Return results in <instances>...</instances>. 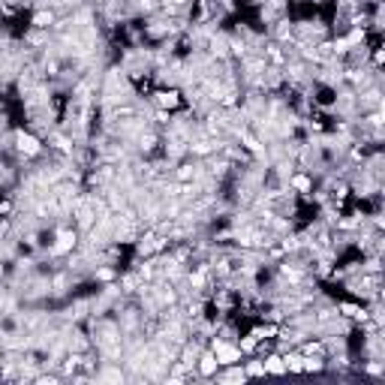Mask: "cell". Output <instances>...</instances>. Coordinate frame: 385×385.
Masks as SVG:
<instances>
[{
    "instance_id": "cell-5",
    "label": "cell",
    "mask_w": 385,
    "mask_h": 385,
    "mask_svg": "<svg viewBox=\"0 0 385 385\" xmlns=\"http://www.w3.org/2000/svg\"><path fill=\"white\" fill-rule=\"evenodd\" d=\"M262 367H265V373H286V361L280 355H268L262 361Z\"/></svg>"
},
{
    "instance_id": "cell-6",
    "label": "cell",
    "mask_w": 385,
    "mask_h": 385,
    "mask_svg": "<svg viewBox=\"0 0 385 385\" xmlns=\"http://www.w3.org/2000/svg\"><path fill=\"white\" fill-rule=\"evenodd\" d=\"M51 24H54V12H46V9H43V12H36V15H33V27L46 30V27H51Z\"/></svg>"
},
{
    "instance_id": "cell-4",
    "label": "cell",
    "mask_w": 385,
    "mask_h": 385,
    "mask_svg": "<svg viewBox=\"0 0 385 385\" xmlns=\"http://www.w3.org/2000/svg\"><path fill=\"white\" fill-rule=\"evenodd\" d=\"M57 241H60V244H54V247H51V253H57V256H60V253H69V250L75 247V232H60V238H57Z\"/></svg>"
},
{
    "instance_id": "cell-9",
    "label": "cell",
    "mask_w": 385,
    "mask_h": 385,
    "mask_svg": "<svg viewBox=\"0 0 385 385\" xmlns=\"http://www.w3.org/2000/svg\"><path fill=\"white\" fill-rule=\"evenodd\" d=\"M0 352H3V343H0Z\"/></svg>"
},
{
    "instance_id": "cell-8",
    "label": "cell",
    "mask_w": 385,
    "mask_h": 385,
    "mask_svg": "<svg viewBox=\"0 0 385 385\" xmlns=\"http://www.w3.org/2000/svg\"><path fill=\"white\" fill-rule=\"evenodd\" d=\"M187 3V0H172V6H184Z\"/></svg>"
},
{
    "instance_id": "cell-2",
    "label": "cell",
    "mask_w": 385,
    "mask_h": 385,
    "mask_svg": "<svg viewBox=\"0 0 385 385\" xmlns=\"http://www.w3.org/2000/svg\"><path fill=\"white\" fill-rule=\"evenodd\" d=\"M220 370V361H217V355L214 352H205L202 358H199V373L202 376H214Z\"/></svg>"
},
{
    "instance_id": "cell-1",
    "label": "cell",
    "mask_w": 385,
    "mask_h": 385,
    "mask_svg": "<svg viewBox=\"0 0 385 385\" xmlns=\"http://www.w3.org/2000/svg\"><path fill=\"white\" fill-rule=\"evenodd\" d=\"M15 142H18V150L24 153V157H36V153L43 150L40 139H36V136H30V133H18V136H15Z\"/></svg>"
},
{
    "instance_id": "cell-7",
    "label": "cell",
    "mask_w": 385,
    "mask_h": 385,
    "mask_svg": "<svg viewBox=\"0 0 385 385\" xmlns=\"http://www.w3.org/2000/svg\"><path fill=\"white\" fill-rule=\"evenodd\" d=\"M292 187H295V190H301V192H307V190H310V181H307V178H295V181H292Z\"/></svg>"
},
{
    "instance_id": "cell-3",
    "label": "cell",
    "mask_w": 385,
    "mask_h": 385,
    "mask_svg": "<svg viewBox=\"0 0 385 385\" xmlns=\"http://www.w3.org/2000/svg\"><path fill=\"white\" fill-rule=\"evenodd\" d=\"M157 102H160L163 108H178V105H181V94H178V91H160V94H157Z\"/></svg>"
}]
</instances>
